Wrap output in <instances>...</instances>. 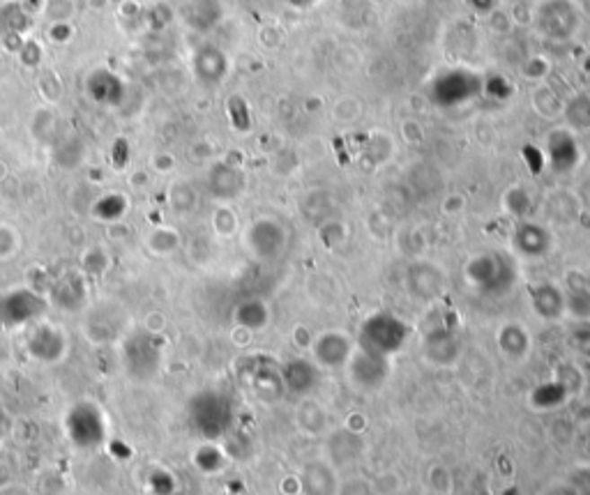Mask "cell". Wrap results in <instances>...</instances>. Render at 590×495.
I'll list each match as a JSON object with an SVG mask.
<instances>
[{"label":"cell","mask_w":590,"mask_h":495,"mask_svg":"<svg viewBox=\"0 0 590 495\" xmlns=\"http://www.w3.org/2000/svg\"><path fill=\"white\" fill-rule=\"evenodd\" d=\"M153 166L160 171V173H169V171H173V166H176V159L169 153H157L153 157Z\"/></svg>","instance_id":"5b68a950"},{"label":"cell","mask_w":590,"mask_h":495,"mask_svg":"<svg viewBox=\"0 0 590 495\" xmlns=\"http://www.w3.org/2000/svg\"><path fill=\"white\" fill-rule=\"evenodd\" d=\"M88 7L97 12H104L109 7V0H88Z\"/></svg>","instance_id":"52a82bcc"},{"label":"cell","mask_w":590,"mask_h":495,"mask_svg":"<svg viewBox=\"0 0 590 495\" xmlns=\"http://www.w3.org/2000/svg\"><path fill=\"white\" fill-rule=\"evenodd\" d=\"M145 247L153 249L154 253H171L178 247V235L173 228H154L148 237H145Z\"/></svg>","instance_id":"6da1fadb"},{"label":"cell","mask_w":590,"mask_h":495,"mask_svg":"<svg viewBox=\"0 0 590 495\" xmlns=\"http://www.w3.org/2000/svg\"><path fill=\"white\" fill-rule=\"evenodd\" d=\"M0 495H32L31 489L23 484H7L0 489Z\"/></svg>","instance_id":"8992f818"},{"label":"cell","mask_w":590,"mask_h":495,"mask_svg":"<svg viewBox=\"0 0 590 495\" xmlns=\"http://www.w3.org/2000/svg\"><path fill=\"white\" fill-rule=\"evenodd\" d=\"M38 88L47 102H58L60 95H63V84H60L58 75H54V72H47L44 76H40Z\"/></svg>","instance_id":"3957f363"},{"label":"cell","mask_w":590,"mask_h":495,"mask_svg":"<svg viewBox=\"0 0 590 495\" xmlns=\"http://www.w3.org/2000/svg\"><path fill=\"white\" fill-rule=\"evenodd\" d=\"M48 35H51V42L67 44L69 40H72V26H69V23H51Z\"/></svg>","instance_id":"277c9868"},{"label":"cell","mask_w":590,"mask_h":495,"mask_svg":"<svg viewBox=\"0 0 590 495\" xmlns=\"http://www.w3.org/2000/svg\"><path fill=\"white\" fill-rule=\"evenodd\" d=\"M75 12V0H47V5H44V16L51 23H69Z\"/></svg>","instance_id":"7a4b0ae2"}]
</instances>
